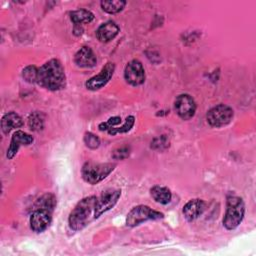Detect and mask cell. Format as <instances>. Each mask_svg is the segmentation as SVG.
Instances as JSON below:
<instances>
[{
    "instance_id": "1",
    "label": "cell",
    "mask_w": 256,
    "mask_h": 256,
    "mask_svg": "<svg viewBox=\"0 0 256 256\" xmlns=\"http://www.w3.org/2000/svg\"><path fill=\"white\" fill-rule=\"evenodd\" d=\"M37 84L49 91H59L66 86V75L60 60L53 58L38 68Z\"/></svg>"
},
{
    "instance_id": "2",
    "label": "cell",
    "mask_w": 256,
    "mask_h": 256,
    "mask_svg": "<svg viewBox=\"0 0 256 256\" xmlns=\"http://www.w3.org/2000/svg\"><path fill=\"white\" fill-rule=\"evenodd\" d=\"M96 200L97 197L94 195L84 197L71 210L68 224L73 231H81L94 219Z\"/></svg>"
},
{
    "instance_id": "3",
    "label": "cell",
    "mask_w": 256,
    "mask_h": 256,
    "mask_svg": "<svg viewBox=\"0 0 256 256\" xmlns=\"http://www.w3.org/2000/svg\"><path fill=\"white\" fill-rule=\"evenodd\" d=\"M245 215V203L237 195L230 194L226 200V210L223 217V226L227 230H235L243 221Z\"/></svg>"
},
{
    "instance_id": "4",
    "label": "cell",
    "mask_w": 256,
    "mask_h": 256,
    "mask_svg": "<svg viewBox=\"0 0 256 256\" xmlns=\"http://www.w3.org/2000/svg\"><path fill=\"white\" fill-rule=\"evenodd\" d=\"M115 167V163L85 162L81 168V176L86 183L96 185L107 178Z\"/></svg>"
},
{
    "instance_id": "5",
    "label": "cell",
    "mask_w": 256,
    "mask_h": 256,
    "mask_svg": "<svg viewBox=\"0 0 256 256\" xmlns=\"http://www.w3.org/2000/svg\"><path fill=\"white\" fill-rule=\"evenodd\" d=\"M164 218V214L154 210L147 205H137L133 207L126 216V225L128 227H136L149 220H160Z\"/></svg>"
},
{
    "instance_id": "6",
    "label": "cell",
    "mask_w": 256,
    "mask_h": 256,
    "mask_svg": "<svg viewBox=\"0 0 256 256\" xmlns=\"http://www.w3.org/2000/svg\"><path fill=\"white\" fill-rule=\"evenodd\" d=\"M234 116L233 109L226 104H218L206 113L207 123L214 128H221L228 125Z\"/></svg>"
},
{
    "instance_id": "7",
    "label": "cell",
    "mask_w": 256,
    "mask_h": 256,
    "mask_svg": "<svg viewBox=\"0 0 256 256\" xmlns=\"http://www.w3.org/2000/svg\"><path fill=\"white\" fill-rule=\"evenodd\" d=\"M121 197L120 189H107L103 191L99 197H97L95 210H94V219L99 218L102 214L111 210L118 202Z\"/></svg>"
},
{
    "instance_id": "8",
    "label": "cell",
    "mask_w": 256,
    "mask_h": 256,
    "mask_svg": "<svg viewBox=\"0 0 256 256\" xmlns=\"http://www.w3.org/2000/svg\"><path fill=\"white\" fill-rule=\"evenodd\" d=\"M174 109L176 114L182 119V120H189L194 117L197 109L196 102L194 98L187 94H179L174 101Z\"/></svg>"
},
{
    "instance_id": "9",
    "label": "cell",
    "mask_w": 256,
    "mask_h": 256,
    "mask_svg": "<svg viewBox=\"0 0 256 256\" xmlns=\"http://www.w3.org/2000/svg\"><path fill=\"white\" fill-rule=\"evenodd\" d=\"M114 71L115 64L113 62H107L97 75L89 78L85 82V87L90 91H97L103 88L111 80Z\"/></svg>"
},
{
    "instance_id": "10",
    "label": "cell",
    "mask_w": 256,
    "mask_h": 256,
    "mask_svg": "<svg viewBox=\"0 0 256 256\" xmlns=\"http://www.w3.org/2000/svg\"><path fill=\"white\" fill-rule=\"evenodd\" d=\"M124 79L131 86H140L145 82V70L142 63L133 59L124 68Z\"/></svg>"
},
{
    "instance_id": "11",
    "label": "cell",
    "mask_w": 256,
    "mask_h": 256,
    "mask_svg": "<svg viewBox=\"0 0 256 256\" xmlns=\"http://www.w3.org/2000/svg\"><path fill=\"white\" fill-rule=\"evenodd\" d=\"M52 221V212L46 209H34L30 216V228L35 233L45 231Z\"/></svg>"
},
{
    "instance_id": "12",
    "label": "cell",
    "mask_w": 256,
    "mask_h": 256,
    "mask_svg": "<svg viewBox=\"0 0 256 256\" xmlns=\"http://www.w3.org/2000/svg\"><path fill=\"white\" fill-rule=\"evenodd\" d=\"M34 141L33 136L30 134L22 131V130H17L13 133L11 140H10V145L9 148L7 149L6 157L10 160L13 159L16 154L18 153V150L20 149L21 146H28L32 144Z\"/></svg>"
},
{
    "instance_id": "13",
    "label": "cell",
    "mask_w": 256,
    "mask_h": 256,
    "mask_svg": "<svg viewBox=\"0 0 256 256\" xmlns=\"http://www.w3.org/2000/svg\"><path fill=\"white\" fill-rule=\"evenodd\" d=\"M206 209V203L199 198H195L192 200H189L182 209V213L184 218L188 222L195 221L198 219L205 211Z\"/></svg>"
},
{
    "instance_id": "14",
    "label": "cell",
    "mask_w": 256,
    "mask_h": 256,
    "mask_svg": "<svg viewBox=\"0 0 256 256\" xmlns=\"http://www.w3.org/2000/svg\"><path fill=\"white\" fill-rule=\"evenodd\" d=\"M74 62L80 68H93L97 63V57L89 46H82L75 53Z\"/></svg>"
},
{
    "instance_id": "15",
    "label": "cell",
    "mask_w": 256,
    "mask_h": 256,
    "mask_svg": "<svg viewBox=\"0 0 256 256\" xmlns=\"http://www.w3.org/2000/svg\"><path fill=\"white\" fill-rule=\"evenodd\" d=\"M120 32L119 26L112 20L102 23L96 30L97 39L102 43H107L113 40Z\"/></svg>"
},
{
    "instance_id": "16",
    "label": "cell",
    "mask_w": 256,
    "mask_h": 256,
    "mask_svg": "<svg viewBox=\"0 0 256 256\" xmlns=\"http://www.w3.org/2000/svg\"><path fill=\"white\" fill-rule=\"evenodd\" d=\"M24 124V121L22 117L14 112L10 111L3 115L1 119V130L4 133V135H8L12 130L22 127Z\"/></svg>"
},
{
    "instance_id": "17",
    "label": "cell",
    "mask_w": 256,
    "mask_h": 256,
    "mask_svg": "<svg viewBox=\"0 0 256 256\" xmlns=\"http://www.w3.org/2000/svg\"><path fill=\"white\" fill-rule=\"evenodd\" d=\"M150 195L154 199L155 202L166 205L170 203L172 199V193L171 190L168 187L165 186H160V185H155L150 189Z\"/></svg>"
},
{
    "instance_id": "18",
    "label": "cell",
    "mask_w": 256,
    "mask_h": 256,
    "mask_svg": "<svg viewBox=\"0 0 256 256\" xmlns=\"http://www.w3.org/2000/svg\"><path fill=\"white\" fill-rule=\"evenodd\" d=\"M69 15L73 25L83 26V24H88L94 20V14L86 9H78L71 11Z\"/></svg>"
},
{
    "instance_id": "19",
    "label": "cell",
    "mask_w": 256,
    "mask_h": 256,
    "mask_svg": "<svg viewBox=\"0 0 256 256\" xmlns=\"http://www.w3.org/2000/svg\"><path fill=\"white\" fill-rule=\"evenodd\" d=\"M56 204L57 200L55 195L52 193H45L36 200L34 204V209H46L53 212Z\"/></svg>"
},
{
    "instance_id": "20",
    "label": "cell",
    "mask_w": 256,
    "mask_h": 256,
    "mask_svg": "<svg viewBox=\"0 0 256 256\" xmlns=\"http://www.w3.org/2000/svg\"><path fill=\"white\" fill-rule=\"evenodd\" d=\"M102 10L108 14H117L126 6V1L123 0H104L100 2Z\"/></svg>"
},
{
    "instance_id": "21",
    "label": "cell",
    "mask_w": 256,
    "mask_h": 256,
    "mask_svg": "<svg viewBox=\"0 0 256 256\" xmlns=\"http://www.w3.org/2000/svg\"><path fill=\"white\" fill-rule=\"evenodd\" d=\"M45 117L40 111H34L28 116V126L32 131L39 132L44 128Z\"/></svg>"
},
{
    "instance_id": "22",
    "label": "cell",
    "mask_w": 256,
    "mask_h": 256,
    "mask_svg": "<svg viewBox=\"0 0 256 256\" xmlns=\"http://www.w3.org/2000/svg\"><path fill=\"white\" fill-rule=\"evenodd\" d=\"M134 124H135V117L133 115H129V116L126 117L125 122L121 126L112 127L107 131V133L111 136H114V135L119 134V133H127L133 128Z\"/></svg>"
},
{
    "instance_id": "23",
    "label": "cell",
    "mask_w": 256,
    "mask_h": 256,
    "mask_svg": "<svg viewBox=\"0 0 256 256\" xmlns=\"http://www.w3.org/2000/svg\"><path fill=\"white\" fill-rule=\"evenodd\" d=\"M38 68L34 65H28L22 70V78L30 84L37 83Z\"/></svg>"
},
{
    "instance_id": "24",
    "label": "cell",
    "mask_w": 256,
    "mask_h": 256,
    "mask_svg": "<svg viewBox=\"0 0 256 256\" xmlns=\"http://www.w3.org/2000/svg\"><path fill=\"white\" fill-rule=\"evenodd\" d=\"M83 142L89 149L95 150L100 146V138L92 132H85L83 136Z\"/></svg>"
},
{
    "instance_id": "25",
    "label": "cell",
    "mask_w": 256,
    "mask_h": 256,
    "mask_svg": "<svg viewBox=\"0 0 256 256\" xmlns=\"http://www.w3.org/2000/svg\"><path fill=\"white\" fill-rule=\"evenodd\" d=\"M121 122H122L121 117H119V116H113V117H110L106 122H101V123L98 125V129H99L100 131H108L110 128L116 127V126H118L119 124H121Z\"/></svg>"
},
{
    "instance_id": "26",
    "label": "cell",
    "mask_w": 256,
    "mask_h": 256,
    "mask_svg": "<svg viewBox=\"0 0 256 256\" xmlns=\"http://www.w3.org/2000/svg\"><path fill=\"white\" fill-rule=\"evenodd\" d=\"M129 154H130V149L129 147L125 146V147H121L114 150L112 153V158L115 160H123V159H126L129 156Z\"/></svg>"
},
{
    "instance_id": "27",
    "label": "cell",
    "mask_w": 256,
    "mask_h": 256,
    "mask_svg": "<svg viewBox=\"0 0 256 256\" xmlns=\"http://www.w3.org/2000/svg\"><path fill=\"white\" fill-rule=\"evenodd\" d=\"M84 29H83V26H80V25H73V34L75 36H80L82 33H83Z\"/></svg>"
}]
</instances>
